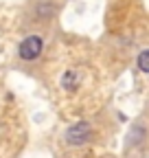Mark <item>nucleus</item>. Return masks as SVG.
I'll return each mask as SVG.
<instances>
[{
	"label": "nucleus",
	"instance_id": "f257e3e1",
	"mask_svg": "<svg viewBox=\"0 0 149 158\" xmlns=\"http://www.w3.org/2000/svg\"><path fill=\"white\" fill-rule=\"evenodd\" d=\"M90 136H92V130L86 121H79V123H74L72 127H68L66 132V141L68 145H83L90 141Z\"/></svg>",
	"mask_w": 149,
	"mask_h": 158
},
{
	"label": "nucleus",
	"instance_id": "f03ea898",
	"mask_svg": "<svg viewBox=\"0 0 149 158\" xmlns=\"http://www.w3.org/2000/svg\"><path fill=\"white\" fill-rule=\"evenodd\" d=\"M42 37H37V35H29L26 40H22V44H20V57L26 59V62H31V59H37L42 53Z\"/></svg>",
	"mask_w": 149,
	"mask_h": 158
},
{
	"label": "nucleus",
	"instance_id": "7ed1b4c3",
	"mask_svg": "<svg viewBox=\"0 0 149 158\" xmlns=\"http://www.w3.org/2000/svg\"><path fill=\"white\" fill-rule=\"evenodd\" d=\"M62 86H64V88H68V90H74V88H77V75H74V70H68V73L64 75Z\"/></svg>",
	"mask_w": 149,
	"mask_h": 158
},
{
	"label": "nucleus",
	"instance_id": "20e7f679",
	"mask_svg": "<svg viewBox=\"0 0 149 158\" xmlns=\"http://www.w3.org/2000/svg\"><path fill=\"white\" fill-rule=\"evenodd\" d=\"M138 68H140L143 73H149V48L138 55Z\"/></svg>",
	"mask_w": 149,
	"mask_h": 158
}]
</instances>
